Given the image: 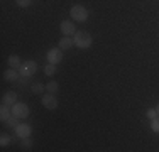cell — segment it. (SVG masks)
I'll use <instances>...</instances> for the list:
<instances>
[{"instance_id": "6da1fadb", "label": "cell", "mask_w": 159, "mask_h": 152, "mask_svg": "<svg viewBox=\"0 0 159 152\" xmlns=\"http://www.w3.org/2000/svg\"><path fill=\"white\" fill-rule=\"evenodd\" d=\"M73 36H75V39H73L75 44H76L80 49H88L90 46H92V42H93L92 34L86 32V30H78V32H75Z\"/></svg>"}, {"instance_id": "7a4b0ae2", "label": "cell", "mask_w": 159, "mask_h": 152, "mask_svg": "<svg viewBox=\"0 0 159 152\" xmlns=\"http://www.w3.org/2000/svg\"><path fill=\"white\" fill-rule=\"evenodd\" d=\"M70 15H71V19H73V20L85 22L86 19H88V10H86V7H83V5H80V3H78V5L71 7Z\"/></svg>"}, {"instance_id": "3957f363", "label": "cell", "mask_w": 159, "mask_h": 152, "mask_svg": "<svg viewBox=\"0 0 159 152\" xmlns=\"http://www.w3.org/2000/svg\"><path fill=\"white\" fill-rule=\"evenodd\" d=\"M17 71H19V74H20V76L29 78V76H32L37 71V64H36V61H24Z\"/></svg>"}, {"instance_id": "277c9868", "label": "cell", "mask_w": 159, "mask_h": 152, "mask_svg": "<svg viewBox=\"0 0 159 152\" xmlns=\"http://www.w3.org/2000/svg\"><path fill=\"white\" fill-rule=\"evenodd\" d=\"M48 61L51 64H58L63 61V49L61 47H54V49H49L48 54H46Z\"/></svg>"}, {"instance_id": "5b68a950", "label": "cell", "mask_w": 159, "mask_h": 152, "mask_svg": "<svg viewBox=\"0 0 159 152\" xmlns=\"http://www.w3.org/2000/svg\"><path fill=\"white\" fill-rule=\"evenodd\" d=\"M12 115L19 117V118H25V117H29V106L25 103H14L12 105Z\"/></svg>"}, {"instance_id": "8992f818", "label": "cell", "mask_w": 159, "mask_h": 152, "mask_svg": "<svg viewBox=\"0 0 159 152\" xmlns=\"http://www.w3.org/2000/svg\"><path fill=\"white\" fill-rule=\"evenodd\" d=\"M31 125L29 123H19L16 127V135L19 137V139H25V137H31Z\"/></svg>"}, {"instance_id": "52a82bcc", "label": "cell", "mask_w": 159, "mask_h": 152, "mask_svg": "<svg viewBox=\"0 0 159 152\" xmlns=\"http://www.w3.org/2000/svg\"><path fill=\"white\" fill-rule=\"evenodd\" d=\"M43 105H44V108H48V110H56L58 108V100H56V96L52 93H48L43 96Z\"/></svg>"}, {"instance_id": "ba28073f", "label": "cell", "mask_w": 159, "mask_h": 152, "mask_svg": "<svg viewBox=\"0 0 159 152\" xmlns=\"http://www.w3.org/2000/svg\"><path fill=\"white\" fill-rule=\"evenodd\" d=\"M59 29H61L63 36H71V34L76 32V29H75V24L71 20H63L61 24H59Z\"/></svg>"}, {"instance_id": "9c48e42d", "label": "cell", "mask_w": 159, "mask_h": 152, "mask_svg": "<svg viewBox=\"0 0 159 152\" xmlns=\"http://www.w3.org/2000/svg\"><path fill=\"white\" fill-rule=\"evenodd\" d=\"M2 103H3V105L12 106L14 103H17V95L14 93V91H7V93L2 96Z\"/></svg>"}, {"instance_id": "30bf717a", "label": "cell", "mask_w": 159, "mask_h": 152, "mask_svg": "<svg viewBox=\"0 0 159 152\" xmlns=\"http://www.w3.org/2000/svg\"><path fill=\"white\" fill-rule=\"evenodd\" d=\"M19 71H16V68H9V69L3 73V78H5V81H17L19 79Z\"/></svg>"}, {"instance_id": "8fae6325", "label": "cell", "mask_w": 159, "mask_h": 152, "mask_svg": "<svg viewBox=\"0 0 159 152\" xmlns=\"http://www.w3.org/2000/svg\"><path fill=\"white\" fill-rule=\"evenodd\" d=\"M73 44H75V41L71 39L70 36H63V37H61V41H59V47H61L63 51H66V49H70Z\"/></svg>"}, {"instance_id": "7c38bea8", "label": "cell", "mask_w": 159, "mask_h": 152, "mask_svg": "<svg viewBox=\"0 0 159 152\" xmlns=\"http://www.w3.org/2000/svg\"><path fill=\"white\" fill-rule=\"evenodd\" d=\"M10 106L9 105H3L2 103V108H0V118H2V122H7L10 118Z\"/></svg>"}, {"instance_id": "4fadbf2b", "label": "cell", "mask_w": 159, "mask_h": 152, "mask_svg": "<svg viewBox=\"0 0 159 152\" xmlns=\"http://www.w3.org/2000/svg\"><path fill=\"white\" fill-rule=\"evenodd\" d=\"M20 64H22V61H20V58H19V56H10L9 58V66L10 68H16V69H19V68H20Z\"/></svg>"}, {"instance_id": "5bb4252c", "label": "cell", "mask_w": 159, "mask_h": 152, "mask_svg": "<svg viewBox=\"0 0 159 152\" xmlns=\"http://www.w3.org/2000/svg\"><path fill=\"white\" fill-rule=\"evenodd\" d=\"M46 90H48V93L56 95V93H58V90H59V85L56 81H49L48 85H46Z\"/></svg>"}, {"instance_id": "9a60e30c", "label": "cell", "mask_w": 159, "mask_h": 152, "mask_svg": "<svg viewBox=\"0 0 159 152\" xmlns=\"http://www.w3.org/2000/svg\"><path fill=\"white\" fill-rule=\"evenodd\" d=\"M31 147H32V139H31V137H25V139H22V142H20V149L29 150Z\"/></svg>"}, {"instance_id": "2e32d148", "label": "cell", "mask_w": 159, "mask_h": 152, "mask_svg": "<svg viewBox=\"0 0 159 152\" xmlns=\"http://www.w3.org/2000/svg\"><path fill=\"white\" fill-rule=\"evenodd\" d=\"M44 73H46L48 76H52V74L56 73V64H51V63H49L48 66H44Z\"/></svg>"}, {"instance_id": "e0dca14e", "label": "cell", "mask_w": 159, "mask_h": 152, "mask_svg": "<svg viewBox=\"0 0 159 152\" xmlns=\"http://www.w3.org/2000/svg\"><path fill=\"white\" fill-rule=\"evenodd\" d=\"M44 90H46V86L41 85V83H34L32 85V93H43Z\"/></svg>"}, {"instance_id": "ac0fdd59", "label": "cell", "mask_w": 159, "mask_h": 152, "mask_svg": "<svg viewBox=\"0 0 159 152\" xmlns=\"http://www.w3.org/2000/svg\"><path fill=\"white\" fill-rule=\"evenodd\" d=\"M151 128H152V132L159 134V117H156V118L151 120Z\"/></svg>"}, {"instance_id": "d6986e66", "label": "cell", "mask_w": 159, "mask_h": 152, "mask_svg": "<svg viewBox=\"0 0 159 152\" xmlns=\"http://www.w3.org/2000/svg\"><path fill=\"white\" fill-rule=\"evenodd\" d=\"M17 118H19V117H16V115H12V117H10L9 120L5 122V125H9V127H14V128H16L17 125H19V122H17Z\"/></svg>"}, {"instance_id": "ffe728a7", "label": "cell", "mask_w": 159, "mask_h": 152, "mask_svg": "<svg viewBox=\"0 0 159 152\" xmlns=\"http://www.w3.org/2000/svg\"><path fill=\"white\" fill-rule=\"evenodd\" d=\"M10 142H12V139H10L9 135L2 134V139H0V145H2V147H5V145H9Z\"/></svg>"}, {"instance_id": "44dd1931", "label": "cell", "mask_w": 159, "mask_h": 152, "mask_svg": "<svg viewBox=\"0 0 159 152\" xmlns=\"http://www.w3.org/2000/svg\"><path fill=\"white\" fill-rule=\"evenodd\" d=\"M156 117H159V113H157V110H156V108H151V110H147V118H149V120L156 118Z\"/></svg>"}, {"instance_id": "7402d4cb", "label": "cell", "mask_w": 159, "mask_h": 152, "mask_svg": "<svg viewBox=\"0 0 159 152\" xmlns=\"http://www.w3.org/2000/svg\"><path fill=\"white\" fill-rule=\"evenodd\" d=\"M32 0H17V5L19 7H29Z\"/></svg>"}, {"instance_id": "603a6c76", "label": "cell", "mask_w": 159, "mask_h": 152, "mask_svg": "<svg viewBox=\"0 0 159 152\" xmlns=\"http://www.w3.org/2000/svg\"><path fill=\"white\" fill-rule=\"evenodd\" d=\"M156 110H157V113H159V105H157V108H156Z\"/></svg>"}]
</instances>
